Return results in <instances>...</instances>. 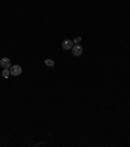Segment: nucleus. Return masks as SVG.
I'll use <instances>...</instances> for the list:
<instances>
[{
    "mask_svg": "<svg viewBox=\"0 0 130 147\" xmlns=\"http://www.w3.org/2000/svg\"><path fill=\"white\" fill-rule=\"evenodd\" d=\"M44 64H46L47 67H51V68H52V67L55 65V61H53V60H51V59H47V60L44 61Z\"/></svg>",
    "mask_w": 130,
    "mask_h": 147,
    "instance_id": "obj_5",
    "label": "nucleus"
},
{
    "mask_svg": "<svg viewBox=\"0 0 130 147\" xmlns=\"http://www.w3.org/2000/svg\"><path fill=\"white\" fill-rule=\"evenodd\" d=\"M73 55L74 56H81L82 55V52H83V48L81 47V46H78V44H75V46H73Z\"/></svg>",
    "mask_w": 130,
    "mask_h": 147,
    "instance_id": "obj_3",
    "label": "nucleus"
},
{
    "mask_svg": "<svg viewBox=\"0 0 130 147\" xmlns=\"http://www.w3.org/2000/svg\"><path fill=\"white\" fill-rule=\"evenodd\" d=\"M12 63H10V60L8 59V57H3L1 60H0V65H1V68L3 69H9L12 65H10Z\"/></svg>",
    "mask_w": 130,
    "mask_h": 147,
    "instance_id": "obj_2",
    "label": "nucleus"
},
{
    "mask_svg": "<svg viewBox=\"0 0 130 147\" xmlns=\"http://www.w3.org/2000/svg\"><path fill=\"white\" fill-rule=\"evenodd\" d=\"M9 72H10V74L12 75H20V74L22 73V68L20 67V65H12L10 68H9Z\"/></svg>",
    "mask_w": 130,
    "mask_h": 147,
    "instance_id": "obj_1",
    "label": "nucleus"
},
{
    "mask_svg": "<svg viewBox=\"0 0 130 147\" xmlns=\"http://www.w3.org/2000/svg\"><path fill=\"white\" fill-rule=\"evenodd\" d=\"M3 77H4V78H8V77H9V75H10V72H9V69H3Z\"/></svg>",
    "mask_w": 130,
    "mask_h": 147,
    "instance_id": "obj_6",
    "label": "nucleus"
},
{
    "mask_svg": "<svg viewBox=\"0 0 130 147\" xmlns=\"http://www.w3.org/2000/svg\"><path fill=\"white\" fill-rule=\"evenodd\" d=\"M63 48L64 50H72L73 48V42L69 40V39H65L64 42H63Z\"/></svg>",
    "mask_w": 130,
    "mask_h": 147,
    "instance_id": "obj_4",
    "label": "nucleus"
},
{
    "mask_svg": "<svg viewBox=\"0 0 130 147\" xmlns=\"http://www.w3.org/2000/svg\"><path fill=\"white\" fill-rule=\"evenodd\" d=\"M79 42H81V37L75 38V39H74V42H73V43H79Z\"/></svg>",
    "mask_w": 130,
    "mask_h": 147,
    "instance_id": "obj_7",
    "label": "nucleus"
}]
</instances>
